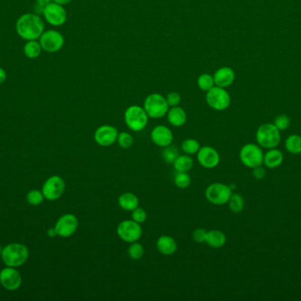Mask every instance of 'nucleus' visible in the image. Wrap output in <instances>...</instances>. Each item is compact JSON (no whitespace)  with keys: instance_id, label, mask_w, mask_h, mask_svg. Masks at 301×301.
Listing matches in <instances>:
<instances>
[{"instance_id":"nucleus-1","label":"nucleus","mask_w":301,"mask_h":301,"mask_svg":"<svg viewBox=\"0 0 301 301\" xmlns=\"http://www.w3.org/2000/svg\"><path fill=\"white\" fill-rule=\"evenodd\" d=\"M17 34L24 40H37L44 32V23L36 14H22L16 21Z\"/></svg>"},{"instance_id":"nucleus-2","label":"nucleus","mask_w":301,"mask_h":301,"mask_svg":"<svg viewBox=\"0 0 301 301\" xmlns=\"http://www.w3.org/2000/svg\"><path fill=\"white\" fill-rule=\"evenodd\" d=\"M1 255L7 266L17 267L23 265L27 261L29 252L27 247L22 244L14 243L5 247Z\"/></svg>"},{"instance_id":"nucleus-3","label":"nucleus","mask_w":301,"mask_h":301,"mask_svg":"<svg viewBox=\"0 0 301 301\" xmlns=\"http://www.w3.org/2000/svg\"><path fill=\"white\" fill-rule=\"evenodd\" d=\"M147 113L144 107L138 105H131L124 112V121L128 128L133 132L143 131L148 124Z\"/></svg>"},{"instance_id":"nucleus-4","label":"nucleus","mask_w":301,"mask_h":301,"mask_svg":"<svg viewBox=\"0 0 301 301\" xmlns=\"http://www.w3.org/2000/svg\"><path fill=\"white\" fill-rule=\"evenodd\" d=\"M255 137L259 146L265 149H275L281 142L280 131L271 123L261 125L256 131Z\"/></svg>"},{"instance_id":"nucleus-5","label":"nucleus","mask_w":301,"mask_h":301,"mask_svg":"<svg viewBox=\"0 0 301 301\" xmlns=\"http://www.w3.org/2000/svg\"><path fill=\"white\" fill-rule=\"evenodd\" d=\"M167 99L163 95L154 93L148 95L144 103V111L150 119H161L167 115L169 110Z\"/></svg>"},{"instance_id":"nucleus-6","label":"nucleus","mask_w":301,"mask_h":301,"mask_svg":"<svg viewBox=\"0 0 301 301\" xmlns=\"http://www.w3.org/2000/svg\"><path fill=\"white\" fill-rule=\"evenodd\" d=\"M232 194L231 186L223 183H213L205 190V197L208 202L216 206H222L228 203Z\"/></svg>"},{"instance_id":"nucleus-7","label":"nucleus","mask_w":301,"mask_h":301,"mask_svg":"<svg viewBox=\"0 0 301 301\" xmlns=\"http://www.w3.org/2000/svg\"><path fill=\"white\" fill-rule=\"evenodd\" d=\"M264 152L256 144L248 143L241 148L240 159L246 167L254 169L264 163Z\"/></svg>"},{"instance_id":"nucleus-8","label":"nucleus","mask_w":301,"mask_h":301,"mask_svg":"<svg viewBox=\"0 0 301 301\" xmlns=\"http://www.w3.org/2000/svg\"><path fill=\"white\" fill-rule=\"evenodd\" d=\"M206 103L215 111H224L230 106L231 97L225 88L214 86L206 93Z\"/></svg>"},{"instance_id":"nucleus-9","label":"nucleus","mask_w":301,"mask_h":301,"mask_svg":"<svg viewBox=\"0 0 301 301\" xmlns=\"http://www.w3.org/2000/svg\"><path fill=\"white\" fill-rule=\"evenodd\" d=\"M143 230L140 223L132 220H124L117 226V235L122 241L127 243L138 241L142 237Z\"/></svg>"},{"instance_id":"nucleus-10","label":"nucleus","mask_w":301,"mask_h":301,"mask_svg":"<svg viewBox=\"0 0 301 301\" xmlns=\"http://www.w3.org/2000/svg\"><path fill=\"white\" fill-rule=\"evenodd\" d=\"M39 40L43 51L49 53H56L64 47V37L57 30L44 31Z\"/></svg>"},{"instance_id":"nucleus-11","label":"nucleus","mask_w":301,"mask_h":301,"mask_svg":"<svg viewBox=\"0 0 301 301\" xmlns=\"http://www.w3.org/2000/svg\"><path fill=\"white\" fill-rule=\"evenodd\" d=\"M43 14L48 23L54 27H60L66 22V11L64 6L58 4L54 2L49 4L47 7H44Z\"/></svg>"},{"instance_id":"nucleus-12","label":"nucleus","mask_w":301,"mask_h":301,"mask_svg":"<svg viewBox=\"0 0 301 301\" xmlns=\"http://www.w3.org/2000/svg\"><path fill=\"white\" fill-rule=\"evenodd\" d=\"M65 189V183L61 177L55 176L49 178L43 186L42 192L45 199L49 200H56L59 199Z\"/></svg>"},{"instance_id":"nucleus-13","label":"nucleus","mask_w":301,"mask_h":301,"mask_svg":"<svg viewBox=\"0 0 301 301\" xmlns=\"http://www.w3.org/2000/svg\"><path fill=\"white\" fill-rule=\"evenodd\" d=\"M79 227V220L73 214H65L57 220L55 230L57 236L62 238L70 237L73 235Z\"/></svg>"},{"instance_id":"nucleus-14","label":"nucleus","mask_w":301,"mask_h":301,"mask_svg":"<svg viewBox=\"0 0 301 301\" xmlns=\"http://www.w3.org/2000/svg\"><path fill=\"white\" fill-rule=\"evenodd\" d=\"M118 130L110 125H103L94 132V141L101 147H109L117 141Z\"/></svg>"},{"instance_id":"nucleus-15","label":"nucleus","mask_w":301,"mask_h":301,"mask_svg":"<svg viewBox=\"0 0 301 301\" xmlns=\"http://www.w3.org/2000/svg\"><path fill=\"white\" fill-rule=\"evenodd\" d=\"M197 156L198 162L205 169H214L220 162L219 154L214 148L210 146L201 147Z\"/></svg>"},{"instance_id":"nucleus-16","label":"nucleus","mask_w":301,"mask_h":301,"mask_svg":"<svg viewBox=\"0 0 301 301\" xmlns=\"http://www.w3.org/2000/svg\"><path fill=\"white\" fill-rule=\"evenodd\" d=\"M0 283L5 289L15 291L21 284V276L15 267H6L0 272Z\"/></svg>"},{"instance_id":"nucleus-17","label":"nucleus","mask_w":301,"mask_h":301,"mask_svg":"<svg viewBox=\"0 0 301 301\" xmlns=\"http://www.w3.org/2000/svg\"><path fill=\"white\" fill-rule=\"evenodd\" d=\"M150 140L155 145L161 148H166L167 146L172 144L174 136L172 131L167 126L157 125L150 132Z\"/></svg>"},{"instance_id":"nucleus-18","label":"nucleus","mask_w":301,"mask_h":301,"mask_svg":"<svg viewBox=\"0 0 301 301\" xmlns=\"http://www.w3.org/2000/svg\"><path fill=\"white\" fill-rule=\"evenodd\" d=\"M215 86L227 88L234 83L235 80V73L231 68L224 66L217 69L213 76Z\"/></svg>"},{"instance_id":"nucleus-19","label":"nucleus","mask_w":301,"mask_h":301,"mask_svg":"<svg viewBox=\"0 0 301 301\" xmlns=\"http://www.w3.org/2000/svg\"><path fill=\"white\" fill-rule=\"evenodd\" d=\"M156 247L161 254L172 255L177 251V242L174 238L168 235H163L158 239Z\"/></svg>"},{"instance_id":"nucleus-20","label":"nucleus","mask_w":301,"mask_h":301,"mask_svg":"<svg viewBox=\"0 0 301 301\" xmlns=\"http://www.w3.org/2000/svg\"><path fill=\"white\" fill-rule=\"evenodd\" d=\"M167 116V120L170 123V125L175 127H181L187 121V113L179 105L169 108Z\"/></svg>"},{"instance_id":"nucleus-21","label":"nucleus","mask_w":301,"mask_h":301,"mask_svg":"<svg viewBox=\"0 0 301 301\" xmlns=\"http://www.w3.org/2000/svg\"><path fill=\"white\" fill-rule=\"evenodd\" d=\"M284 161L283 153L277 149H271L264 156V164L269 169H275L281 165Z\"/></svg>"},{"instance_id":"nucleus-22","label":"nucleus","mask_w":301,"mask_h":301,"mask_svg":"<svg viewBox=\"0 0 301 301\" xmlns=\"http://www.w3.org/2000/svg\"><path fill=\"white\" fill-rule=\"evenodd\" d=\"M205 243L212 248H221L227 243V236L219 230H209L205 237Z\"/></svg>"},{"instance_id":"nucleus-23","label":"nucleus","mask_w":301,"mask_h":301,"mask_svg":"<svg viewBox=\"0 0 301 301\" xmlns=\"http://www.w3.org/2000/svg\"><path fill=\"white\" fill-rule=\"evenodd\" d=\"M118 204L122 210L132 212L139 206V200L136 194L132 193H124L118 198Z\"/></svg>"},{"instance_id":"nucleus-24","label":"nucleus","mask_w":301,"mask_h":301,"mask_svg":"<svg viewBox=\"0 0 301 301\" xmlns=\"http://www.w3.org/2000/svg\"><path fill=\"white\" fill-rule=\"evenodd\" d=\"M173 164L176 173H187L194 165V161L191 156L185 154L178 156Z\"/></svg>"},{"instance_id":"nucleus-25","label":"nucleus","mask_w":301,"mask_h":301,"mask_svg":"<svg viewBox=\"0 0 301 301\" xmlns=\"http://www.w3.org/2000/svg\"><path fill=\"white\" fill-rule=\"evenodd\" d=\"M42 50L40 43L36 40L27 41L23 48L24 54L30 59L38 58L42 53Z\"/></svg>"},{"instance_id":"nucleus-26","label":"nucleus","mask_w":301,"mask_h":301,"mask_svg":"<svg viewBox=\"0 0 301 301\" xmlns=\"http://www.w3.org/2000/svg\"><path fill=\"white\" fill-rule=\"evenodd\" d=\"M285 149L292 155L301 154V136L298 135L289 136L285 141Z\"/></svg>"},{"instance_id":"nucleus-27","label":"nucleus","mask_w":301,"mask_h":301,"mask_svg":"<svg viewBox=\"0 0 301 301\" xmlns=\"http://www.w3.org/2000/svg\"><path fill=\"white\" fill-rule=\"evenodd\" d=\"M229 209L234 213H240L245 206L244 198L240 193H233L230 200L228 202Z\"/></svg>"},{"instance_id":"nucleus-28","label":"nucleus","mask_w":301,"mask_h":301,"mask_svg":"<svg viewBox=\"0 0 301 301\" xmlns=\"http://www.w3.org/2000/svg\"><path fill=\"white\" fill-rule=\"evenodd\" d=\"M181 150L183 151L186 155L189 156H193L197 155L199 149H200V143L195 139H187L183 141L181 143Z\"/></svg>"},{"instance_id":"nucleus-29","label":"nucleus","mask_w":301,"mask_h":301,"mask_svg":"<svg viewBox=\"0 0 301 301\" xmlns=\"http://www.w3.org/2000/svg\"><path fill=\"white\" fill-rule=\"evenodd\" d=\"M128 254L133 261H138L144 256V248L142 244L137 241L131 243V246L128 248Z\"/></svg>"},{"instance_id":"nucleus-30","label":"nucleus","mask_w":301,"mask_h":301,"mask_svg":"<svg viewBox=\"0 0 301 301\" xmlns=\"http://www.w3.org/2000/svg\"><path fill=\"white\" fill-rule=\"evenodd\" d=\"M198 86L201 90L205 92L209 91L215 86L213 76H211L209 74L200 75L199 78L198 79Z\"/></svg>"},{"instance_id":"nucleus-31","label":"nucleus","mask_w":301,"mask_h":301,"mask_svg":"<svg viewBox=\"0 0 301 301\" xmlns=\"http://www.w3.org/2000/svg\"><path fill=\"white\" fill-rule=\"evenodd\" d=\"M179 156H180L179 149L175 146H167L164 148V150L162 152V157L165 162L167 163H174V161Z\"/></svg>"},{"instance_id":"nucleus-32","label":"nucleus","mask_w":301,"mask_h":301,"mask_svg":"<svg viewBox=\"0 0 301 301\" xmlns=\"http://www.w3.org/2000/svg\"><path fill=\"white\" fill-rule=\"evenodd\" d=\"M174 184L180 189H186L191 186V176L187 173H177L174 176Z\"/></svg>"},{"instance_id":"nucleus-33","label":"nucleus","mask_w":301,"mask_h":301,"mask_svg":"<svg viewBox=\"0 0 301 301\" xmlns=\"http://www.w3.org/2000/svg\"><path fill=\"white\" fill-rule=\"evenodd\" d=\"M117 143L120 146L122 149H128L132 147L134 143V139L131 133L127 132H123L118 133L117 137Z\"/></svg>"},{"instance_id":"nucleus-34","label":"nucleus","mask_w":301,"mask_h":301,"mask_svg":"<svg viewBox=\"0 0 301 301\" xmlns=\"http://www.w3.org/2000/svg\"><path fill=\"white\" fill-rule=\"evenodd\" d=\"M44 199V193L41 191H38V190H32L29 193H27V203L31 204V205H34V206L39 205V204L43 203Z\"/></svg>"},{"instance_id":"nucleus-35","label":"nucleus","mask_w":301,"mask_h":301,"mask_svg":"<svg viewBox=\"0 0 301 301\" xmlns=\"http://www.w3.org/2000/svg\"><path fill=\"white\" fill-rule=\"evenodd\" d=\"M131 217H132V220L142 224V223H144V222L146 221L147 214H146V212H145V210H144V209H142V208L138 206L137 209H135V210L132 211Z\"/></svg>"},{"instance_id":"nucleus-36","label":"nucleus","mask_w":301,"mask_h":301,"mask_svg":"<svg viewBox=\"0 0 301 301\" xmlns=\"http://www.w3.org/2000/svg\"><path fill=\"white\" fill-rule=\"evenodd\" d=\"M274 125L279 131H284L287 129L290 125V119L287 115H279L276 118L274 121Z\"/></svg>"},{"instance_id":"nucleus-37","label":"nucleus","mask_w":301,"mask_h":301,"mask_svg":"<svg viewBox=\"0 0 301 301\" xmlns=\"http://www.w3.org/2000/svg\"><path fill=\"white\" fill-rule=\"evenodd\" d=\"M207 230L203 228H198L193 231L192 234V239L194 240L197 243H204L205 242V237H206Z\"/></svg>"},{"instance_id":"nucleus-38","label":"nucleus","mask_w":301,"mask_h":301,"mask_svg":"<svg viewBox=\"0 0 301 301\" xmlns=\"http://www.w3.org/2000/svg\"><path fill=\"white\" fill-rule=\"evenodd\" d=\"M167 104L169 105V107H174V106H178L179 104L181 103V95H179L176 92H171L167 95Z\"/></svg>"},{"instance_id":"nucleus-39","label":"nucleus","mask_w":301,"mask_h":301,"mask_svg":"<svg viewBox=\"0 0 301 301\" xmlns=\"http://www.w3.org/2000/svg\"><path fill=\"white\" fill-rule=\"evenodd\" d=\"M253 176L256 180H262L266 176V171L262 166H257L253 169Z\"/></svg>"},{"instance_id":"nucleus-40","label":"nucleus","mask_w":301,"mask_h":301,"mask_svg":"<svg viewBox=\"0 0 301 301\" xmlns=\"http://www.w3.org/2000/svg\"><path fill=\"white\" fill-rule=\"evenodd\" d=\"M53 2L52 0H36V10L37 14H43L44 7H47L49 4Z\"/></svg>"},{"instance_id":"nucleus-41","label":"nucleus","mask_w":301,"mask_h":301,"mask_svg":"<svg viewBox=\"0 0 301 301\" xmlns=\"http://www.w3.org/2000/svg\"><path fill=\"white\" fill-rule=\"evenodd\" d=\"M7 72L3 68H0V84H2L5 81H7Z\"/></svg>"},{"instance_id":"nucleus-42","label":"nucleus","mask_w":301,"mask_h":301,"mask_svg":"<svg viewBox=\"0 0 301 301\" xmlns=\"http://www.w3.org/2000/svg\"><path fill=\"white\" fill-rule=\"evenodd\" d=\"M52 1H53L54 3L58 4V5H61V6H65V5L70 3L71 0H52Z\"/></svg>"},{"instance_id":"nucleus-43","label":"nucleus","mask_w":301,"mask_h":301,"mask_svg":"<svg viewBox=\"0 0 301 301\" xmlns=\"http://www.w3.org/2000/svg\"><path fill=\"white\" fill-rule=\"evenodd\" d=\"M48 234H49L50 237H55V236H57V232H56V230H55V228H53V229H50L49 231H48Z\"/></svg>"},{"instance_id":"nucleus-44","label":"nucleus","mask_w":301,"mask_h":301,"mask_svg":"<svg viewBox=\"0 0 301 301\" xmlns=\"http://www.w3.org/2000/svg\"><path fill=\"white\" fill-rule=\"evenodd\" d=\"M1 253H2V248L0 247V254H1Z\"/></svg>"}]
</instances>
